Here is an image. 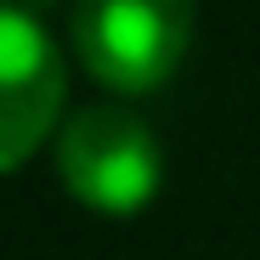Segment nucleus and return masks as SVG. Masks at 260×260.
Instances as JSON below:
<instances>
[{
  "mask_svg": "<svg viewBox=\"0 0 260 260\" xmlns=\"http://www.w3.org/2000/svg\"><path fill=\"white\" fill-rule=\"evenodd\" d=\"M23 6H51V0H23Z\"/></svg>",
  "mask_w": 260,
  "mask_h": 260,
  "instance_id": "20e7f679",
  "label": "nucleus"
},
{
  "mask_svg": "<svg viewBox=\"0 0 260 260\" xmlns=\"http://www.w3.org/2000/svg\"><path fill=\"white\" fill-rule=\"evenodd\" d=\"M198 0H74V51L96 85L142 96L181 68L192 46Z\"/></svg>",
  "mask_w": 260,
  "mask_h": 260,
  "instance_id": "f257e3e1",
  "label": "nucleus"
},
{
  "mask_svg": "<svg viewBox=\"0 0 260 260\" xmlns=\"http://www.w3.org/2000/svg\"><path fill=\"white\" fill-rule=\"evenodd\" d=\"M57 176L79 204L102 215H136L164 181V153L130 108L96 102L57 130Z\"/></svg>",
  "mask_w": 260,
  "mask_h": 260,
  "instance_id": "f03ea898",
  "label": "nucleus"
},
{
  "mask_svg": "<svg viewBox=\"0 0 260 260\" xmlns=\"http://www.w3.org/2000/svg\"><path fill=\"white\" fill-rule=\"evenodd\" d=\"M62 119V51L28 12L0 6V176L17 170Z\"/></svg>",
  "mask_w": 260,
  "mask_h": 260,
  "instance_id": "7ed1b4c3",
  "label": "nucleus"
}]
</instances>
